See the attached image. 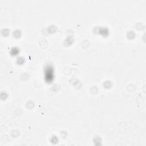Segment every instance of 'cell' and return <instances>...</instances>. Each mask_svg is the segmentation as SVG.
I'll use <instances>...</instances> for the list:
<instances>
[{
  "instance_id": "obj_1",
  "label": "cell",
  "mask_w": 146,
  "mask_h": 146,
  "mask_svg": "<svg viewBox=\"0 0 146 146\" xmlns=\"http://www.w3.org/2000/svg\"><path fill=\"white\" fill-rule=\"evenodd\" d=\"M45 78L47 82H51L53 78V70L52 68L48 66L45 70Z\"/></svg>"
}]
</instances>
